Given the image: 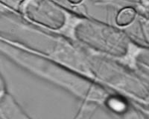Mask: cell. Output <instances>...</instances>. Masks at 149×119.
Listing matches in <instances>:
<instances>
[{"label":"cell","mask_w":149,"mask_h":119,"mask_svg":"<svg viewBox=\"0 0 149 119\" xmlns=\"http://www.w3.org/2000/svg\"><path fill=\"white\" fill-rule=\"evenodd\" d=\"M141 1H144V2H142V4L145 7L147 8L148 6V0H141Z\"/></svg>","instance_id":"cell-4"},{"label":"cell","mask_w":149,"mask_h":119,"mask_svg":"<svg viewBox=\"0 0 149 119\" xmlns=\"http://www.w3.org/2000/svg\"><path fill=\"white\" fill-rule=\"evenodd\" d=\"M4 90V86L3 83H2V80L1 79V77H0V97H2V95L3 93Z\"/></svg>","instance_id":"cell-2"},{"label":"cell","mask_w":149,"mask_h":119,"mask_svg":"<svg viewBox=\"0 0 149 119\" xmlns=\"http://www.w3.org/2000/svg\"><path fill=\"white\" fill-rule=\"evenodd\" d=\"M68 2L70 3L73 4V5H77V4H79L83 1V0H67Z\"/></svg>","instance_id":"cell-3"},{"label":"cell","mask_w":149,"mask_h":119,"mask_svg":"<svg viewBox=\"0 0 149 119\" xmlns=\"http://www.w3.org/2000/svg\"><path fill=\"white\" fill-rule=\"evenodd\" d=\"M136 16V11L131 7H126L119 10L116 17V22L119 26L124 27L132 23Z\"/></svg>","instance_id":"cell-1"}]
</instances>
